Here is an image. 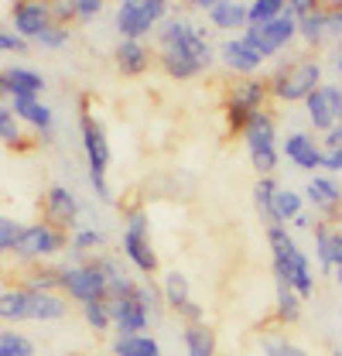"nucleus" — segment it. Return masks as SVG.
<instances>
[{"label": "nucleus", "mask_w": 342, "mask_h": 356, "mask_svg": "<svg viewBox=\"0 0 342 356\" xmlns=\"http://www.w3.org/2000/svg\"><path fill=\"white\" fill-rule=\"evenodd\" d=\"M267 247H270L274 284H288L301 298H311L315 295V261L298 247L291 226H267Z\"/></svg>", "instance_id": "f257e3e1"}, {"label": "nucleus", "mask_w": 342, "mask_h": 356, "mask_svg": "<svg viewBox=\"0 0 342 356\" xmlns=\"http://www.w3.org/2000/svg\"><path fill=\"white\" fill-rule=\"evenodd\" d=\"M267 83H270V99L274 103H304L322 83H329L325 79V62H322L318 51H304V55H295V58H281L270 69Z\"/></svg>", "instance_id": "f03ea898"}, {"label": "nucleus", "mask_w": 342, "mask_h": 356, "mask_svg": "<svg viewBox=\"0 0 342 356\" xmlns=\"http://www.w3.org/2000/svg\"><path fill=\"white\" fill-rule=\"evenodd\" d=\"M79 140H83V154H86V175H89V188L99 202H113V188H110V137L103 120L89 110V99L79 103Z\"/></svg>", "instance_id": "7ed1b4c3"}, {"label": "nucleus", "mask_w": 342, "mask_h": 356, "mask_svg": "<svg viewBox=\"0 0 342 356\" xmlns=\"http://www.w3.org/2000/svg\"><path fill=\"white\" fill-rule=\"evenodd\" d=\"M154 42H158V55L192 58V62H199V65H206V69L219 58V48L213 44L209 31H206L202 24H195V21L181 17V14H171L168 21L158 28Z\"/></svg>", "instance_id": "20e7f679"}, {"label": "nucleus", "mask_w": 342, "mask_h": 356, "mask_svg": "<svg viewBox=\"0 0 342 356\" xmlns=\"http://www.w3.org/2000/svg\"><path fill=\"white\" fill-rule=\"evenodd\" d=\"M120 257H124L137 274H144V281H151V277L161 270L158 250H154V243H151V216H147L144 206H130V209H124Z\"/></svg>", "instance_id": "39448f33"}, {"label": "nucleus", "mask_w": 342, "mask_h": 356, "mask_svg": "<svg viewBox=\"0 0 342 356\" xmlns=\"http://www.w3.org/2000/svg\"><path fill=\"white\" fill-rule=\"evenodd\" d=\"M174 14L168 0H124L113 10V28L120 42H144L147 35H158V28Z\"/></svg>", "instance_id": "423d86ee"}, {"label": "nucleus", "mask_w": 342, "mask_h": 356, "mask_svg": "<svg viewBox=\"0 0 342 356\" xmlns=\"http://www.w3.org/2000/svg\"><path fill=\"white\" fill-rule=\"evenodd\" d=\"M243 147L250 154V165H254L256 178L260 175H274L277 165H281V137H277V120L270 110H260L250 117V124L243 127Z\"/></svg>", "instance_id": "0eeeda50"}, {"label": "nucleus", "mask_w": 342, "mask_h": 356, "mask_svg": "<svg viewBox=\"0 0 342 356\" xmlns=\"http://www.w3.org/2000/svg\"><path fill=\"white\" fill-rule=\"evenodd\" d=\"M267 99H270V83H267V76L236 79L233 86L226 89V99H222L226 131L243 134V127L250 124V117L260 113V110H267Z\"/></svg>", "instance_id": "6e6552de"}, {"label": "nucleus", "mask_w": 342, "mask_h": 356, "mask_svg": "<svg viewBox=\"0 0 342 356\" xmlns=\"http://www.w3.org/2000/svg\"><path fill=\"white\" fill-rule=\"evenodd\" d=\"M69 247H72V233L38 220V222H28L24 226V240H21L14 261L24 267H38V264L55 261V257H62V254H69Z\"/></svg>", "instance_id": "1a4fd4ad"}, {"label": "nucleus", "mask_w": 342, "mask_h": 356, "mask_svg": "<svg viewBox=\"0 0 342 356\" xmlns=\"http://www.w3.org/2000/svg\"><path fill=\"white\" fill-rule=\"evenodd\" d=\"M62 284L58 291L72 302V305H92V302H110V284H106V270L92 261L86 264H62Z\"/></svg>", "instance_id": "9d476101"}, {"label": "nucleus", "mask_w": 342, "mask_h": 356, "mask_svg": "<svg viewBox=\"0 0 342 356\" xmlns=\"http://www.w3.org/2000/svg\"><path fill=\"white\" fill-rule=\"evenodd\" d=\"M243 38L254 44L263 58H277L281 51H288L291 44L298 42V21L291 14H281L277 21L270 24H250L243 31Z\"/></svg>", "instance_id": "9b49d317"}, {"label": "nucleus", "mask_w": 342, "mask_h": 356, "mask_svg": "<svg viewBox=\"0 0 342 356\" xmlns=\"http://www.w3.org/2000/svg\"><path fill=\"white\" fill-rule=\"evenodd\" d=\"M304 202L311 213H318L322 222H339L342 220V181L336 175H308L304 181Z\"/></svg>", "instance_id": "f8f14e48"}, {"label": "nucleus", "mask_w": 342, "mask_h": 356, "mask_svg": "<svg viewBox=\"0 0 342 356\" xmlns=\"http://www.w3.org/2000/svg\"><path fill=\"white\" fill-rule=\"evenodd\" d=\"M42 220L51 222V226H58V229H79V216H83V202H79V195L69 188V185H62V181H55V185H48L44 188V199H42Z\"/></svg>", "instance_id": "ddd939ff"}, {"label": "nucleus", "mask_w": 342, "mask_h": 356, "mask_svg": "<svg viewBox=\"0 0 342 356\" xmlns=\"http://www.w3.org/2000/svg\"><path fill=\"white\" fill-rule=\"evenodd\" d=\"M281 154L284 161H291L298 172H308V175H318L322 165H325V147L315 134L308 131H291L281 137Z\"/></svg>", "instance_id": "4468645a"}, {"label": "nucleus", "mask_w": 342, "mask_h": 356, "mask_svg": "<svg viewBox=\"0 0 342 356\" xmlns=\"http://www.w3.org/2000/svg\"><path fill=\"white\" fill-rule=\"evenodd\" d=\"M10 14V31H17L24 42H38L44 35V28L55 21L51 17V3H42V0H17L7 7Z\"/></svg>", "instance_id": "2eb2a0df"}, {"label": "nucleus", "mask_w": 342, "mask_h": 356, "mask_svg": "<svg viewBox=\"0 0 342 356\" xmlns=\"http://www.w3.org/2000/svg\"><path fill=\"white\" fill-rule=\"evenodd\" d=\"M336 92H339V83H322L308 99H304V117L308 124L315 127V134H325L339 127V103H336Z\"/></svg>", "instance_id": "dca6fc26"}, {"label": "nucleus", "mask_w": 342, "mask_h": 356, "mask_svg": "<svg viewBox=\"0 0 342 356\" xmlns=\"http://www.w3.org/2000/svg\"><path fill=\"white\" fill-rule=\"evenodd\" d=\"M219 62H222L233 76L250 79V76H260V69H263L267 58H263L243 35H233V38H222V44H219Z\"/></svg>", "instance_id": "f3484780"}, {"label": "nucleus", "mask_w": 342, "mask_h": 356, "mask_svg": "<svg viewBox=\"0 0 342 356\" xmlns=\"http://www.w3.org/2000/svg\"><path fill=\"white\" fill-rule=\"evenodd\" d=\"M44 89H48V79L31 65H7L0 72V92L7 96V103H14V99H42Z\"/></svg>", "instance_id": "a211bd4d"}, {"label": "nucleus", "mask_w": 342, "mask_h": 356, "mask_svg": "<svg viewBox=\"0 0 342 356\" xmlns=\"http://www.w3.org/2000/svg\"><path fill=\"white\" fill-rule=\"evenodd\" d=\"M110 312H113V332L117 336H144L151 332L154 325V315L151 309L133 295V298H124V302H110Z\"/></svg>", "instance_id": "6ab92c4d"}, {"label": "nucleus", "mask_w": 342, "mask_h": 356, "mask_svg": "<svg viewBox=\"0 0 342 356\" xmlns=\"http://www.w3.org/2000/svg\"><path fill=\"white\" fill-rule=\"evenodd\" d=\"M10 106H14L17 120H21L24 127H31V131H35L38 144L48 147V144L55 140V110H51L44 99H14Z\"/></svg>", "instance_id": "aec40b11"}, {"label": "nucleus", "mask_w": 342, "mask_h": 356, "mask_svg": "<svg viewBox=\"0 0 342 356\" xmlns=\"http://www.w3.org/2000/svg\"><path fill=\"white\" fill-rule=\"evenodd\" d=\"M209 28L222 31L226 38L243 35L250 28V3L247 0H215L209 10Z\"/></svg>", "instance_id": "412c9836"}, {"label": "nucleus", "mask_w": 342, "mask_h": 356, "mask_svg": "<svg viewBox=\"0 0 342 356\" xmlns=\"http://www.w3.org/2000/svg\"><path fill=\"white\" fill-rule=\"evenodd\" d=\"M154 62H158V51H151V44L144 42H117L113 48V65L124 79H140Z\"/></svg>", "instance_id": "4be33fe9"}, {"label": "nucleus", "mask_w": 342, "mask_h": 356, "mask_svg": "<svg viewBox=\"0 0 342 356\" xmlns=\"http://www.w3.org/2000/svg\"><path fill=\"white\" fill-rule=\"evenodd\" d=\"M0 318L10 329L17 322H31V291L24 284H3V291H0Z\"/></svg>", "instance_id": "5701e85b"}, {"label": "nucleus", "mask_w": 342, "mask_h": 356, "mask_svg": "<svg viewBox=\"0 0 342 356\" xmlns=\"http://www.w3.org/2000/svg\"><path fill=\"white\" fill-rule=\"evenodd\" d=\"M106 247V233L99 226H79L72 233V247H69V261L65 264H86L92 257H99Z\"/></svg>", "instance_id": "b1692460"}, {"label": "nucleus", "mask_w": 342, "mask_h": 356, "mask_svg": "<svg viewBox=\"0 0 342 356\" xmlns=\"http://www.w3.org/2000/svg\"><path fill=\"white\" fill-rule=\"evenodd\" d=\"M304 209H308L304 192H298V188H284V185H281V192H277V199H274V209H270L267 226H291Z\"/></svg>", "instance_id": "393cba45"}, {"label": "nucleus", "mask_w": 342, "mask_h": 356, "mask_svg": "<svg viewBox=\"0 0 342 356\" xmlns=\"http://www.w3.org/2000/svg\"><path fill=\"white\" fill-rule=\"evenodd\" d=\"M69 305L72 302L62 291H31V322H62L69 315Z\"/></svg>", "instance_id": "a878e982"}, {"label": "nucleus", "mask_w": 342, "mask_h": 356, "mask_svg": "<svg viewBox=\"0 0 342 356\" xmlns=\"http://www.w3.org/2000/svg\"><path fill=\"white\" fill-rule=\"evenodd\" d=\"M256 353L260 356H311L298 339H291L284 329H270L256 336Z\"/></svg>", "instance_id": "bb28decb"}, {"label": "nucleus", "mask_w": 342, "mask_h": 356, "mask_svg": "<svg viewBox=\"0 0 342 356\" xmlns=\"http://www.w3.org/2000/svg\"><path fill=\"white\" fill-rule=\"evenodd\" d=\"M161 295H165V305L171 312H181L188 302H192V281L185 270H165L161 274Z\"/></svg>", "instance_id": "cd10ccee"}, {"label": "nucleus", "mask_w": 342, "mask_h": 356, "mask_svg": "<svg viewBox=\"0 0 342 356\" xmlns=\"http://www.w3.org/2000/svg\"><path fill=\"white\" fill-rule=\"evenodd\" d=\"M301 305H304V298H301L295 288H288V284H274V322L277 325H298L301 322Z\"/></svg>", "instance_id": "c85d7f7f"}, {"label": "nucleus", "mask_w": 342, "mask_h": 356, "mask_svg": "<svg viewBox=\"0 0 342 356\" xmlns=\"http://www.w3.org/2000/svg\"><path fill=\"white\" fill-rule=\"evenodd\" d=\"M336 222H322L311 229V243H315V267L318 274H336V257H332V240H336Z\"/></svg>", "instance_id": "c756f323"}, {"label": "nucleus", "mask_w": 342, "mask_h": 356, "mask_svg": "<svg viewBox=\"0 0 342 356\" xmlns=\"http://www.w3.org/2000/svg\"><path fill=\"white\" fill-rule=\"evenodd\" d=\"M298 38L311 51H318L322 44H329V17H325V3H318L308 17H301L298 21Z\"/></svg>", "instance_id": "7c9ffc66"}, {"label": "nucleus", "mask_w": 342, "mask_h": 356, "mask_svg": "<svg viewBox=\"0 0 342 356\" xmlns=\"http://www.w3.org/2000/svg\"><path fill=\"white\" fill-rule=\"evenodd\" d=\"M181 346L185 356H215V332L209 322L199 325H181Z\"/></svg>", "instance_id": "2f4dec72"}, {"label": "nucleus", "mask_w": 342, "mask_h": 356, "mask_svg": "<svg viewBox=\"0 0 342 356\" xmlns=\"http://www.w3.org/2000/svg\"><path fill=\"white\" fill-rule=\"evenodd\" d=\"M110 353L113 356H165L161 353V343L151 332H144V336H113Z\"/></svg>", "instance_id": "473e14b6"}, {"label": "nucleus", "mask_w": 342, "mask_h": 356, "mask_svg": "<svg viewBox=\"0 0 342 356\" xmlns=\"http://www.w3.org/2000/svg\"><path fill=\"white\" fill-rule=\"evenodd\" d=\"M62 264H38V267H28L24 274H21V281L17 284H24L28 291H35V295H42V291H58V284H62Z\"/></svg>", "instance_id": "72a5a7b5"}, {"label": "nucleus", "mask_w": 342, "mask_h": 356, "mask_svg": "<svg viewBox=\"0 0 342 356\" xmlns=\"http://www.w3.org/2000/svg\"><path fill=\"white\" fill-rule=\"evenodd\" d=\"M158 69L168 76L171 83H192L206 72V65L192 62V58H178V55H158Z\"/></svg>", "instance_id": "f704fd0d"}, {"label": "nucleus", "mask_w": 342, "mask_h": 356, "mask_svg": "<svg viewBox=\"0 0 342 356\" xmlns=\"http://www.w3.org/2000/svg\"><path fill=\"white\" fill-rule=\"evenodd\" d=\"M0 144L10 147V151H28V140H24V124L17 120L14 106L3 103L0 106Z\"/></svg>", "instance_id": "c9c22d12"}, {"label": "nucleus", "mask_w": 342, "mask_h": 356, "mask_svg": "<svg viewBox=\"0 0 342 356\" xmlns=\"http://www.w3.org/2000/svg\"><path fill=\"white\" fill-rule=\"evenodd\" d=\"M277 192H281V185H277V178L274 175H260L254 181V206H256V213H260L263 220H270V209H274Z\"/></svg>", "instance_id": "e433bc0d"}, {"label": "nucleus", "mask_w": 342, "mask_h": 356, "mask_svg": "<svg viewBox=\"0 0 342 356\" xmlns=\"http://www.w3.org/2000/svg\"><path fill=\"white\" fill-rule=\"evenodd\" d=\"M35 343L24 336V332H17V329H3L0 332V356H35Z\"/></svg>", "instance_id": "4c0bfd02"}, {"label": "nucleus", "mask_w": 342, "mask_h": 356, "mask_svg": "<svg viewBox=\"0 0 342 356\" xmlns=\"http://www.w3.org/2000/svg\"><path fill=\"white\" fill-rule=\"evenodd\" d=\"M24 226L28 222H17L14 216H0V254H17L21 240H24Z\"/></svg>", "instance_id": "58836bf2"}, {"label": "nucleus", "mask_w": 342, "mask_h": 356, "mask_svg": "<svg viewBox=\"0 0 342 356\" xmlns=\"http://www.w3.org/2000/svg\"><path fill=\"white\" fill-rule=\"evenodd\" d=\"M83 322L92 329V332H110L113 329V312H110V302H92V305H83Z\"/></svg>", "instance_id": "ea45409f"}, {"label": "nucleus", "mask_w": 342, "mask_h": 356, "mask_svg": "<svg viewBox=\"0 0 342 356\" xmlns=\"http://www.w3.org/2000/svg\"><path fill=\"white\" fill-rule=\"evenodd\" d=\"M288 14V0H250V24H270Z\"/></svg>", "instance_id": "a19ab883"}, {"label": "nucleus", "mask_w": 342, "mask_h": 356, "mask_svg": "<svg viewBox=\"0 0 342 356\" xmlns=\"http://www.w3.org/2000/svg\"><path fill=\"white\" fill-rule=\"evenodd\" d=\"M69 42H72V28H69V24H58V21H51V24L44 28V35L35 44H38L42 51H62V48H65Z\"/></svg>", "instance_id": "79ce46f5"}, {"label": "nucleus", "mask_w": 342, "mask_h": 356, "mask_svg": "<svg viewBox=\"0 0 342 356\" xmlns=\"http://www.w3.org/2000/svg\"><path fill=\"white\" fill-rule=\"evenodd\" d=\"M0 51H7V55H28V51H31V42H24L17 31L3 28V31H0Z\"/></svg>", "instance_id": "37998d69"}, {"label": "nucleus", "mask_w": 342, "mask_h": 356, "mask_svg": "<svg viewBox=\"0 0 342 356\" xmlns=\"http://www.w3.org/2000/svg\"><path fill=\"white\" fill-rule=\"evenodd\" d=\"M103 10H106V3H103V0H76V21H83V24L96 21Z\"/></svg>", "instance_id": "c03bdc74"}, {"label": "nucleus", "mask_w": 342, "mask_h": 356, "mask_svg": "<svg viewBox=\"0 0 342 356\" xmlns=\"http://www.w3.org/2000/svg\"><path fill=\"white\" fill-rule=\"evenodd\" d=\"M325 17H329V42H342V7L339 3H325Z\"/></svg>", "instance_id": "a18cd8bd"}, {"label": "nucleus", "mask_w": 342, "mask_h": 356, "mask_svg": "<svg viewBox=\"0 0 342 356\" xmlns=\"http://www.w3.org/2000/svg\"><path fill=\"white\" fill-rule=\"evenodd\" d=\"M51 17L58 21V24H69V21H76V0H51Z\"/></svg>", "instance_id": "49530a36"}, {"label": "nucleus", "mask_w": 342, "mask_h": 356, "mask_svg": "<svg viewBox=\"0 0 342 356\" xmlns=\"http://www.w3.org/2000/svg\"><path fill=\"white\" fill-rule=\"evenodd\" d=\"M174 315H178L185 325H199V322H206V309H202L195 298H192V302H188V305H185L181 312H174Z\"/></svg>", "instance_id": "de8ad7c7"}, {"label": "nucleus", "mask_w": 342, "mask_h": 356, "mask_svg": "<svg viewBox=\"0 0 342 356\" xmlns=\"http://www.w3.org/2000/svg\"><path fill=\"white\" fill-rule=\"evenodd\" d=\"M322 172L325 175H342V147H332V151H325V165H322Z\"/></svg>", "instance_id": "09e8293b"}, {"label": "nucleus", "mask_w": 342, "mask_h": 356, "mask_svg": "<svg viewBox=\"0 0 342 356\" xmlns=\"http://www.w3.org/2000/svg\"><path fill=\"white\" fill-rule=\"evenodd\" d=\"M315 7H318L315 0H288V14H291L295 21H301V17H308V14H311Z\"/></svg>", "instance_id": "8fccbe9b"}, {"label": "nucleus", "mask_w": 342, "mask_h": 356, "mask_svg": "<svg viewBox=\"0 0 342 356\" xmlns=\"http://www.w3.org/2000/svg\"><path fill=\"white\" fill-rule=\"evenodd\" d=\"M315 226H318V216H315L311 209H304V213H301L298 220L291 222V233H311Z\"/></svg>", "instance_id": "3c124183"}, {"label": "nucleus", "mask_w": 342, "mask_h": 356, "mask_svg": "<svg viewBox=\"0 0 342 356\" xmlns=\"http://www.w3.org/2000/svg\"><path fill=\"white\" fill-rule=\"evenodd\" d=\"M329 62H332L336 83H342V42H339V44H332V51H329Z\"/></svg>", "instance_id": "603ef678"}, {"label": "nucleus", "mask_w": 342, "mask_h": 356, "mask_svg": "<svg viewBox=\"0 0 342 356\" xmlns=\"http://www.w3.org/2000/svg\"><path fill=\"white\" fill-rule=\"evenodd\" d=\"M322 147H325V151H332V147H342V127H336V131L325 134V137H322Z\"/></svg>", "instance_id": "864d4df0"}, {"label": "nucleus", "mask_w": 342, "mask_h": 356, "mask_svg": "<svg viewBox=\"0 0 342 356\" xmlns=\"http://www.w3.org/2000/svg\"><path fill=\"white\" fill-rule=\"evenodd\" d=\"M332 257H336V270L342 267V226L336 229V240H332Z\"/></svg>", "instance_id": "5fc2aeb1"}, {"label": "nucleus", "mask_w": 342, "mask_h": 356, "mask_svg": "<svg viewBox=\"0 0 342 356\" xmlns=\"http://www.w3.org/2000/svg\"><path fill=\"white\" fill-rule=\"evenodd\" d=\"M336 281H339V288H342V267H339V270H336Z\"/></svg>", "instance_id": "6e6d98bb"}, {"label": "nucleus", "mask_w": 342, "mask_h": 356, "mask_svg": "<svg viewBox=\"0 0 342 356\" xmlns=\"http://www.w3.org/2000/svg\"><path fill=\"white\" fill-rule=\"evenodd\" d=\"M332 356H342V346H336V350H332Z\"/></svg>", "instance_id": "4d7b16f0"}, {"label": "nucleus", "mask_w": 342, "mask_h": 356, "mask_svg": "<svg viewBox=\"0 0 342 356\" xmlns=\"http://www.w3.org/2000/svg\"><path fill=\"white\" fill-rule=\"evenodd\" d=\"M233 356H243V353H233Z\"/></svg>", "instance_id": "13d9d810"}]
</instances>
